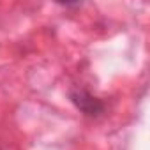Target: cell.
Here are the masks:
<instances>
[{"label":"cell","mask_w":150,"mask_h":150,"mask_svg":"<svg viewBox=\"0 0 150 150\" xmlns=\"http://www.w3.org/2000/svg\"><path fill=\"white\" fill-rule=\"evenodd\" d=\"M0 150H2V148H0Z\"/></svg>","instance_id":"cell-2"},{"label":"cell","mask_w":150,"mask_h":150,"mask_svg":"<svg viewBox=\"0 0 150 150\" xmlns=\"http://www.w3.org/2000/svg\"><path fill=\"white\" fill-rule=\"evenodd\" d=\"M71 101L76 104V108L88 115V117H99L104 113V103L97 97H94L92 94H88L87 90H81V88H76L71 92Z\"/></svg>","instance_id":"cell-1"}]
</instances>
